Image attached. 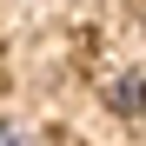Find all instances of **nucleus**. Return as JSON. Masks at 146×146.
<instances>
[{
  "instance_id": "nucleus-1",
  "label": "nucleus",
  "mask_w": 146,
  "mask_h": 146,
  "mask_svg": "<svg viewBox=\"0 0 146 146\" xmlns=\"http://www.w3.org/2000/svg\"><path fill=\"white\" fill-rule=\"evenodd\" d=\"M106 106L113 113H146V73H126V80H113V93H106Z\"/></svg>"
},
{
  "instance_id": "nucleus-2",
  "label": "nucleus",
  "mask_w": 146,
  "mask_h": 146,
  "mask_svg": "<svg viewBox=\"0 0 146 146\" xmlns=\"http://www.w3.org/2000/svg\"><path fill=\"white\" fill-rule=\"evenodd\" d=\"M0 146H20V133H13V126H0Z\"/></svg>"
}]
</instances>
